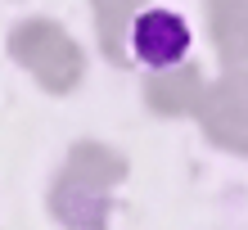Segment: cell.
Wrapping results in <instances>:
<instances>
[{
    "instance_id": "cell-1",
    "label": "cell",
    "mask_w": 248,
    "mask_h": 230,
    "mask_svg": "<svg viewBox=\"0 0 248 230\" xmlns=\"http://www.w3.org/2000/svg\"><path fill=\"white\" fill-rule=\"evenodd\" d=\"M131 54L144 68H171L189 54V23L176 9H144L131 23Z\"/></svg>"
}]
</instances>
